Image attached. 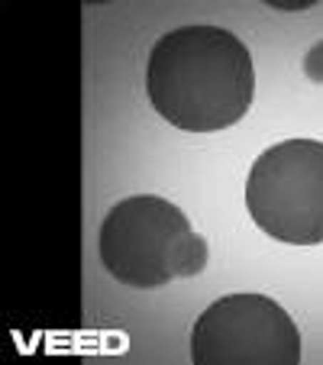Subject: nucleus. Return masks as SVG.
Listing matches in <instances>:
<instances>
[{"label": "nucleus", "mask_w": 323, "mask_h": 365, "mask_svg": "<svg viewBox=\"0 0 323 365\" xmlns=\"http://www.w3.org/2000/svg\"><path fill=\"white\" fill-rule=\"evenodd\" d=\"M145 94L158 117L178 130L220 133L252 107V56L223 26L168 29L149 52Z\"/></svg>", "instance_id": "1"}, {"label": "nucleus", "mask_w": 323, "mask_h": 365, "mask_svg": "<svg viewBox=\"0 0 323 365\" xmlns=\"http://www.w3.org/2000/svg\"><path fill=\"white\" fill-rule=\"evenodd\" d=\"M97 255L120 284L139 291L194 278L207 265V242L181 207L158 194H133L107 210L97 230Z\"/></svg>", "instance_id": "2"}, {"label": "nucleus", "mask_w": 323, "mask_h": 365, "mask_svg": "<svg viewBox=\"0 0 323 365\" xmlns=\"http://www.w3.org/2000/svg\"><path fill=\"white\" fill-rule=\"evenodd\" d=\"M246 210L265 236L291 246L323 242V143L268 145L246 178Z\"/></svg>", "instance_id": "3"}, {"label": "nucleus", "mask_w": 323, "mask_h": 365, "mask_svg": "<svg viewBox=\"0 0 323 365\" xmlns=\"http://www.w3.org/2000/svg\"><path fill=\"white\" fill-rule=\"evenodd\" d=\"M194 365H297L301 330L268 294H227L194 320Z\"/></svg>", "instance_id": "4"}, {"label": "nucleus", "mask_w": 323, "mask_h": 365, "mask_svg": "<svg viewBox=\"0 0 323 365\" xmlns=\"http://www.w3.org/2000/svg\"><path fill=\"white\" fill-rule=\"evenodd\" d=\"M304 75H307L310 81L323 84V39L317 42V46H310V52L304 56Z\"/></svg>", "instance_id": "5"}]
</instances>
